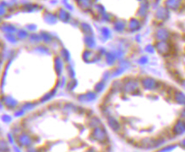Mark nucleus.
Returning <instances> with one entry per match:
<instances>
[{"label": "nucleus", "instance_id": "2", "mask_svg": "<svg viewBox=\"0 0 185 152\" xmlns=\"http://www.w3.org/2000/svg\"><path fill=\"white\" fill-rule=\"evenodd\" d=\"M87 152H94V150H88Z\"/></svg>", "mask_w": 185, "mask_h": 152}, {"label": "nucleus", "instance_id": "1", "mask_svg": "<svg viewBox=\"0 0 185 152\" xmlns=\"http://www.w3.org/2000/svg\"><path fill=\"white\" fill-rule=\"evenodd\" d=\"M93 134H94V139L99 140V141H103V140L105 139V132H104L102 129H100V128H96V129L94 131Z\"/></svg>", "mask_w": 185, "mask_h": 152}]
</instances>
